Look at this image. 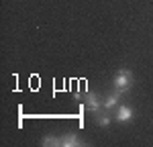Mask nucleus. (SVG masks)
<instances>
[{
    "label": "nucleus",
    "mask_w": 153,
    "mask_h": 147,
    "mask_svg": "<svg viewBox=\"0 0 153 147\" xmlns=\"http://www.w3.org/2000/svg\"><path fill=\"white\" fill-rule=\"evenodd\" d=\"M43 145H59V141L55 139V137H47V139L43 141Z\"/></svg>",
    "instance_id": "obj_7"
},
{
    "label": "nucleus",
    "mask_w": 153,
    "mask_h": 147,
    "mask_svg": "<svg viewBox=\"0 0 153 147\" xmlns=\"http://www.w3.org/2000/svg\"><path fill=\"white\" fill-rule=\"evenodd\" d=\"M118 98H120V92H114V94H110V96L104 100V108H106V110L112 108V106H114V104L118 102Z\"/></svg>",
    "instance_id": "obj_5"
},
{
    "label": "nucleus",
    "mask_w": 153,
    "mask_h": 147,
    "mask_svg": "<svg viewBox=\"0 0 153 147\" xmlns=\"http://www.w3.org/2000/svg\"><path fill=\"white\" fill-rule=\"evenodd\" d=\"M131 84H133V74H131L129 70H120V72H117L114 86H117L118 92H125V90H127Z\"/></svg>",
    "instance_id": "obj_1"
},
{
    "label": "nucleus",
    "mask_w": 153,
    "mask_h": 147,
    "mask_svg": "<svg viewBox=\"0 0 153 147\" xmlns=\"http://www.w3.org/2000/svg\"><path fill=\"white\" fill-rule=\"evenodd\" d=\"M59 145H63V147H76V145H82V141H80L76 135H65V137H61Z\"/></svg>",
    "instance_id": "obj_3"
},
{
    "label": "nucleus",
    "mask_w": 153,
    "mask_h": 147,
    "mask_svg": "<svg viewBox=\"0 0 153 147\" xmlns=\"http://www.w3.org/2000/svg\"><path fill=\"white\" fill-rule=\"evenodd\" d=\"M86 104H88V108L92 110V112H98V110H100V102H98V98H96L94 92H88V94H86Z\"/></svg>",
    "instance_id": "obj_2"
},
{
    "label": "nucleus",
    "mask_w": 153,
    "mask_h": 147,
    "mask_svg": "<svg viewBox=\"0 0 153 147\" xmlns=\"http://www.w3.org/2000/svg\"><path fill=\"white\" fill-rule=\"evenodd\" d=\"M108 122H110V117H106V114L98 117V125H100V127H108Z\"/></svg>",
    "instance_id": "obj_6"
},
{
    "label": "nucleus",
    "mask_w": 153,
    "mask_h": 147,
    "mask_svg": "<svg viewBox=\"0 0 153 147\" xmlns=\"http://www.w3.org/2000/svg\"><path fill=\"white\" fill-rule=\"evenodd\" d=\"M117 119H118L120 122H125V121H129V119H133V108H131V106H120V108H118Z\"/></svg>",
    "instance_id": "obj_4"
}]
</instances>
